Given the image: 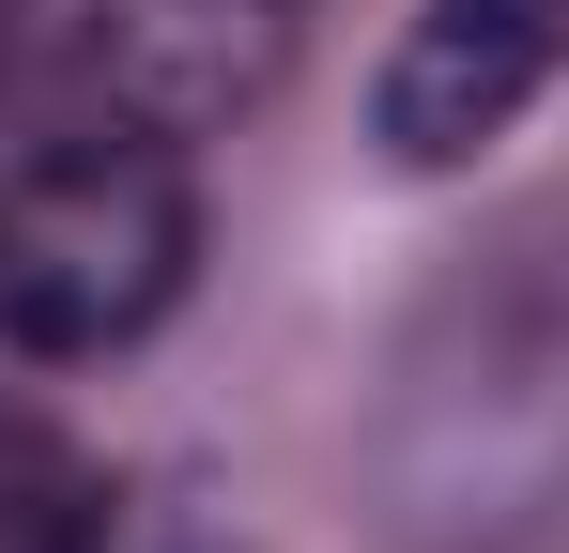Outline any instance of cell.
<instances>
[{"mask_svg": "<svg viewBox=\"0 0 569 553\" xmlns=\"http://www.w3.org/2000/svg\"><path fill=\"white\" fill-rule=\"evenodd\" d=\"M200 262L186 154L154 123H62L0 170V339L16 354H123Z\"/></svg>", "mask_w": 569, "mask_h": 553, "instance_id": "1", "label": "cell"}, {"mask_svg": "<svg viewBox=\"0 0 569 553\" xmlns=\"http://www.w3.org/2000/svg\"><path fill=\"white\" fill-rule=\"evenodd\" d=\"M555 78H569V0H416V31L385 47L370 139L400 170H462V154H492Z\"/></svg>", "mask_w": 569, "mask_h": 553, "instance_id": "2", "label": "cell"}, {"mask_svg": "<svg viewBox=\"0 0 569 553\" xmlns=\"http://www.w3.org/2000/svg\"><path fill=\"white\" fill-rule=\"evenodd\" d=\"M93 507H108V476L62 446L47 415L0 400V553H78V539H93Z\"/></svg>", "mask_w": 569, "mask_h": 553, "instance_id": "3", "label": "cell"}, {"mask_svg": "<svg viewBox=\"0 0 569 553\" xmlns=\"http://www.w3.org/2000/svg\"><path fill=\"white\" fill-rule=\"evenodd\" d=\"M78 553H200V523H186V507H154V492H108Z\"/></svg>", "mask_w": 569, "mask_h": 553, "instance_id": "4", "label": "cell"}]
</instances>
